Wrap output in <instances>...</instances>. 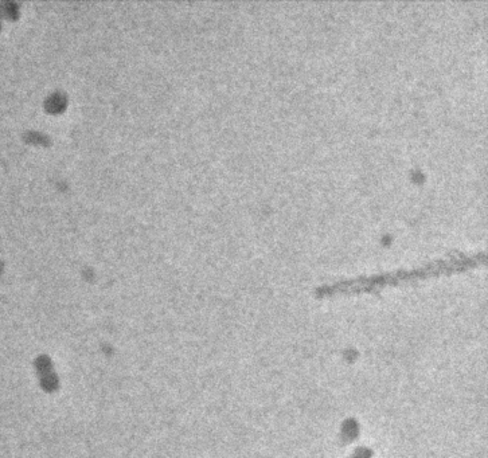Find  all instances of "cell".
<instances>
[{
    "label": "cell",
    "mask_w": 488,
    "mask_h": 458,
    "mask_svg": "<svg viewBox=\"0 0 488 458\" xmlns=\"http://www.w3.org/2000/svg\"><path fill=\"white\" fill-rule=\"evenodd\" d=\"M483 253H475V254H459V256H452L449 258H443V259H434L429 262L427 265H423L420 267H413V269H400L395 272L384 273V274H377L371 277H359V279H346L339 281L331 285H324L319 288L318 293L322 296L332 295L338 292H355V290H371L381 288L386 284H393L398 281H405V279H414L428 277L432 274H439L441 272H449L453 269H461V267H468L472 265H476L483 261L484 258Z\"/></svg>",
    "instance_id": "obj_1"
}]
</instances>
